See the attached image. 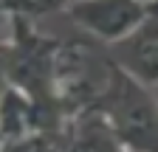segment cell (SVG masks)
I'll list each match as a JSON object with an SVG mask.
<instances>
[{"instance_id": "2", "label": "cell", "mask_w": 158, "mask_h": 152, "mask_svg": "<svg viewBox=\"0 0 158 152\" xmlns=\"http://www.w3.org/2000/svg\"><path fill=\"white\" fill-rule=\"evenodd\" d=\"M65 11L93 42L110 45L150 17V0H71Z\"/></svg>"}, {"instance_id": "3", "label": "cell", "mask_w": 158, "mask_h": 152, "mask_svg": "<svg viewBox=\"0 0 158 152\" xmlns=\"http://www.w3.org/2000/svg\"><path fill=\"white\" fill-rule=\"evenodd\" d=\"M93 45L113 65H118L141 85H147V87L158 85V17L155 14H150L124 40L110 42V45H99V42H93Z\"/></svg>"}, {"instance_id": "7", "label": "cell", "mask_w": 158, "mask_h": 152, "mask_svg": "<svg viewBox=\"0 0 158 152\" xmlns=\"http://www.w3.org/2000/svg\"><path fill=\"white\" fill-rule=\"evenodd\" d=\"M155 17H158V14H155Z\"/></svg>"}, {"instance_id": "4", "label": "cell", "mask_w": 158, "mask_h": 152, "mask_svg": "<svg viewBox=\"0 0 158 152\" xmlns=\"http://www.w3.org/2000/svg\"><path fill=\"white\" fill-rule=\"evenodd\" d=\"M71 0H31V9H28V17H43V14H51V11H59V9H68Z\"/></svg>"}, {"instance_id": "1", "label": "cell", "mask_w": 158, "mask_h": 152, "mask_svg": "<svg viewBox=\"0 0 158 152\" xmlns=\"http://www.w3.org/2000/svg\"><path fill=\"white\" fill-rule=\"evenodd\" d=\"M88 110L102 113L110 121L116 138L122 141L127 152H158V99L150 93L147 85L124 73L107 56H105V85Z\"/></svg>"}, {"instance_id": "6", "label": "cell", "mask_w": 158, "mask_h": 152, "mask_svg": "<svg viewBox=\"0 0 158 152\" xmlns=\"http://www.w3.org/2000/svg\"><path fill=\"white\" fill-rule=\"evenodd\" d=\"M6 70H9V45L0 42V96H3L6 87H9V76H6Z\"/></svg>"}, {"instance_id": "5", "label": "cell", "mask_w": 158, "mask_h": 152, "mask_svg": "<svg viewBox=\"0 0 158 152\" xmlns=\"http://www.w3.org/2000/svg\"><path fill=\"white\" fill-rule=\"evenodd\" d=\"M28 9H31V0H0V14H26L28 17Z\"/></svg>"}]
</instances>
